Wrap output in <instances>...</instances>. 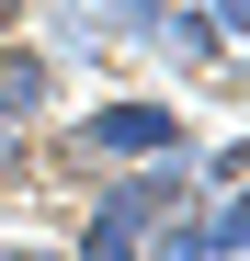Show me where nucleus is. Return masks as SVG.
<instances>
[{"label":"nucleus","instance_id":"obj_1","mask_svg":"<svg viewBox=\"0 0 250 261\" xmlns=\"http://www.w3.org/2000/svg\"><path fill=\"white\" fill-rule=\"evenodd\" d=\"M68 148H91V159H182V114L171 102H103Z\"/></svg>","mask_w":250,"mask_h":261},{"label":"nucleus","instance_id":"obj_2","mask_svg":"<svg viewBox=\"0 0 250 261\" xmlns=\"http://www.w3.org/2000/svg\"><path fill=\"white\" fill-rule=\"evenodd\" d=\"M57 102V57L46 46H0V125H34Z\"/></svg>","mask_w":250,"mask_h":261},{"label":"nucleus","instance_id":"obj_3","mask_svg":"<svg viewBox=\"0 0 250 261\" xmlns=\"http://www.w3.org/2000/svg\"><path fill=\"white\" fill-rule=\"evenodd\" d=\"M137 250H148V227H137V216H114V204L80 227V261H137Z\"/></svg>","mask_w":250,"mask_h":261},{"label":"nucleus","instance_id":"obj_4","mask_svg":"<svg viewBox=\"0 0 250 261\" xmlns=\"http://www.w3.org/2000/svg\"><path fill=\"white\" fill-rule=\"evenodd\" d=\"M193 239H205V250H228V261H250V204H228V216H205Z\"/></svg>","mask_w":250,"mask_h":261},{"label":"nucleus","instance_id":"obj_5","mask_svg":"<svg viewBox=\"0 0 250 261\" xmlns=\"http://www.w3.org/2000/svg\"><path fill=\"white\" fill-rule=\"evenodd\" d=\"M91 12H114L125 34H159V12H171V0H91Z\"/></svg>","mask_w":250,"mask_h":261},{"label":"nucleus","instance_id":"obj_6","mask_svg":"<svg viewBox=\"0 0 250 261\" xmlns=\"http://www.w3.org/2000/svg\"><path fill=\"white\" fill-rule=\"evenodd\" d=\"M216 182H228V193H250V148H216Z\"/></svg>","mask_w":250,"mask_h":261},{"label":"nucleus","instance_id":"obj_7","mask_svg":"<svg viewBox=\"0 0 250 261\" xmlns=\"http://www.w3.org/2000/svg\"><path fill=\"white\" fill-rule=\"evenodd\" d=\"M216 34H250V0H216V12H205Z\"/></svg>","mask_w":250,"mask_h":261},{"label":"nucleus","instance_id":"obj_8","mask_svg":"<svg viewBox=\"0 0 250 261\" xmlns=\"http://www.w3.org/2000/svg\"><path fill=\"white\" fill-rule=\"evenodd\" d=\"M23 12H34V0H0V34H12V23H23Z\"/></svg>","mask_w":250,"mask_h":261}]
</instances>
